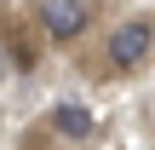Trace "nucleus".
<instances>
[{"label": "nucleus", "mask_w": 155, "mask_h": 150, "mask_svg": "<svg viewBox=\"0 0 155 150\" xmlns=\"http://www.w3.org/2000/svg\"><path fill=\"white\" fill-rule=\"evenodd\" d=\"M155 52V29L144 17H132V23H115L109 29V69H121V75H132V69H144Z\"/></svg>", "instance_id": "f257e3e1"}, {"label": "nucleus", "mask_w": 155, "mask_h": 150, "mask_svg": "<svg viewBox=\"0 0 155 150\" xmlns=\"http://www.w3.org/2000/svg\"><path fill=\"white\" fill-rule=\"evenodd\" d=\"M40 23H46L52 40H81L86 23H92V6L86 0H46L40 6Z\"/></svg>", "instance_id": "f03ea898"}, {"label": "nucleus", "mask_w": 155, "mask_h": 150, "mask_svg": "<svg viewBox=\"0 0 155 150\" xmlns=\"http://www.w3.org/2000/svg\"><path fill=\"white\" fill-rule=\"evenodd\" d=\"M46 133H58V139L81 145V139L92 133V116H86L81 104H52V116H46Z\"/></svg>", "instance_id": "7ed1b4c3"}]
</instances>
